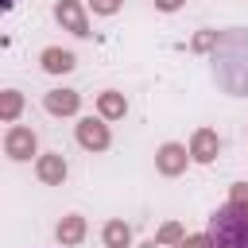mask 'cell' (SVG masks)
Returning a JSON list of instances; mask_svg holds the SVG:
<instances>
[{
    "label": "cell",
    "mask_w": 248,
    "mask_h": 248,
    "mask_svg": "<svg viewBox=\"0 0 248 248\" xmlns=\"http://www.w3.org/2000/svg\"><path fill=\"white\" fill-rule=\"evenodd\" d=\"M217 151H221V140H217L213 128H198V132L190 136V159H194V163H213Z\"/></svg>",
    "instance_id": "cell-3"
},
{
    "label": "cell",
    "mask_w": 248,
    "mask_h": 248,
    "mask_svg": "<svg viewBox=\"0 0 248 248\" xmlns=\"http://www.w3.org/2000/svg\"><path fill=\"white\" fill-rule=\"evenodd\" d=\"M213 43H217V31H202V35L194 39V50H209Z\"/></svg>",
    "instance_id": "cell-16"
},
{
    "label": "cell",
    "mask_w": 248,
    "mask_h": 248,
    "mask_svg": "<svg viewBox=\"0 0 248 248\" xmlns=\"http://www.w3.org/2000/svg\"><path fill=\"white\" fill-rule=\"evenodd\" d=\"M54 236H58V244H66V248L81 244V236H85V217H78V213L62 217V221H58V229H54Z\"/></svg>",
    "instance_id": "cell-9"
},
{
    "label": "cell",
    "mask_w": 248,
    "mask_h": 248,
    "mask_svg": "<svg viewBox=\"0 0 248 248\" xmlns=\"http://www.w3.org/2000/svg\"><path fill=\"white\" fill-rule=\"evenodd\" d=\"M4 151H8L12 159H19V163L31 159V155H35V132H31V128H19V124L8 128V136H4Z\"/></svg>",
    "instance_id": "cell-5"
},
{
    "label": "cell",
    "mask_w": 248,
    "mask_h": 248,
    "mask_svg": "<svg viewBox=\"0 0 248 248\" xmlns=\"http://www.w3.org/2000/svg\"><path fill=\"white\" fill-rule=\"evenodd\" d=\"M78 66V58L70 54V50H62V46H46L43 50V70L46 74H66V70H74Z\"/></svg>",
    "instance_id": "cell-10"
},
{
    "label": "cell",
    "mask_w": 248,
    "mask_h": 248,
    "mask_svg": "<svg viewBox=\"0 0 248 248\" xmlns=\"http://www.w3.org/2000/svg\"><path fill=\"white\" fill-rule=\"evenodd\" d=\"M89 4H93L97 16H116L120 12V0H89Z\"/></svg>",
    "instance_id": "cell-15"
},
{
    "label": "cell",
    "mask_w": 248,
    "mask_h": 248,
    "mask_svg": "<svg viewBox=\"0 0 248 248\" xmlns=\"http://www.w3.org/2000/svg\"><path fill=\"white\" fill-rule=\"evenodd\" d=\"M209 244L213 248H248V182H236L229 202L209 217Z\"/></svg>",
    "instance_id": "cell-1"
},
{
    "label": "cell",
    "mask_w": 248,
    "mask_h": 248,
    "mask_svg": "<svg viewBox=\"0 0 248 248\" xmlns=\"http://www.w3.org/2000/svg\"><path fill=\"white\" fill-rule=\"evenodd\" d=\"M43 105H46V112H54V116H74L78 105H81V97H78L74 89H50V93L43 97Z\"/></svg>",
    "instance_id": "cell-7"
},
{
    "label": "cell",
    "mask_w": 248,
    "mask_h": 248,
    "mask_svg": "<svg viewBox=\"0 0 248 248\" xmlns=\"http://www.w3.org/2000/svg\"><path fill=\"white\" fill-rule=\"evenodd\" d=\"M132 244V229L124 221H108L105 225V248H128Z\"/></svg>",
    "instance_id": "cell-12"
},
{
    "label": "cell",
    "mask_w": 248,
    "mask_h": 248,
    "mask_svg": "<svg viewBox=\"0 0 248 248\" xmlns=\"http://www.w3.org/2000/svg\"><path fill=\"white\" fill-rule=\"evenodd\" d=\"M54 19L70 31V35H89V19H85V8L78 0H58L54 4Z\"/></svg>",
    "instance_id": "cell-2"
},
{
    "label": "cell",
    "mask_w": 248,
    "mask_h": 248,
    "mask_svg": "<svg viewBox=\"0 0 248 248\" xmlns=\"http://www.w3.org/2000/svg\"><path fill=\"white\" fill-rule=\"evenodd\" d=\"M78 143H81L85 151H105V147H108V128H105V120L85 116V120L78 124Z\"/></svg>",
    "instance_id": "cell-4"
},
{
    "label": "cell",
    "mask_w": 248,
    "mask_h": 248,
    "mask_svg": "<svg viewBox=\"0 0 248 248\" xmlns=\"http://www.w3.org/2000/svg\"><path fill=\"white\" fill-rule=\"evenodd\" d=\"M19 108H23V97H19L16 89H4V93H0V116L12 124V120L19 116Z\"/></svg>",
    "instance_id": "cell-13"
},
{
    "label": "cell",
    "mask_w": 248,
    "mask_h": 248,
    "mask_svg": "<svg viewBox=\"0 0 248 248\" xmlns=\"http://www.w3.org/2000/svg\"><path fill=\"white\" fill-rule=\"evenodd\" d=\"M178 248H213V244H209V236H186Z\"/></svg>",
    "instance_id": "cell-17"
},
{
    "label": "cell",
    "mask_w": 248,
    "mask_h": 248,
    "mask_svg": "<svg viewBox=\"0 0 248 248\" xmlns=\"http://www.w3.org/2000/svg\"><path fill=\"white\" fill-rule=\"evenodd\" d=\"M97 108H101V116H105V120H120V116L128 112V101H124V93L105 89V93L97 97Z\"/></svg>",
    "instance_id": "cell-11"
},
{
    "label": "cell",
    "mask_w": 248,
    "mask_h": 248,
    "mask_svg": "<svg viewBox=\"0 0 248 248\" xmlns=\"http://www.w3.org/2000/svg\"><path fill=\"white\" fill-rule=\"evenodd\" d=\"M35 174H39L46 186H62V178H66V159H62V155H43V159L35 163Z\"/></svg>",
    "instance_id": "cell-8"
},
{
    "label": "cell",
    "mask_w": 248,
    "mask_h": 248,
    "mask_svg": "<svg viewBox=\"0 0 248 248\" xmlns=\"http://www.w3.org/2000/svg\"><path fill=\"white\" fill-rule=\"evenodd\" d=\"M186 159H190V151L182 143H163L159 155H155V167H159V174H182Z\"/></svg>",
    "instance_id": "cell-6"
},
{
    "label": "cell",
    "mask_w": 248,
    "mask_h": 248,
    "mask_svg": "<svg viewBox=\"0 0 248 248\" xmlns=\"http://www.w3.org/2000/svg\"><path fill=\"white\" fill-rule=\"evenodd\" d=\"M186 0H155V8H163V12H174V8H182Z\"/></svg>",
    "instance_id": "cell-18"
},
{
    "label": "cell",
    "mask_w": 248,
    "mask_h": 248,
    "mask_svg": "<svg viewBox=\"0 0 248 248\" xmlns=\"http://www.w3.org/2000/svg\"><path fill=\"white\" fill-rule=\"evenodd\" d=\"M155 240H159V244H182L186 236H182V225H178V221H167V225L159 229V236H155Z\"/></svg>",
    "instance_id": "cell-14"
}]
</instances>
